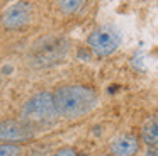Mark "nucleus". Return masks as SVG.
Masks as SVG:
<instances>
[{
  "instance_id": "nucleus-10",
  "label": "nucleus",
  "mask_w": 158,
  "mask_h": 156,
  "mask_svg": "<svg viewBox=\"0 0 158 156\" xmlns=\"http://www.w3.org/2000/svg\"><path fill=\"white\" fill-rule=\"evenodd\" d=\"M49 156H78V153H77V149L72 148V146H63V148L56 149L55 153H51Z\"/></svg>"
},
{
  "instance_id": "nucleus-9",
  "label": "nucleus",
  "mask_w": 158,
  "mask_h": 156,
  "mask_svg": "<svg viewBox=\"0 0 158 156\" xmlns=\"http://www.w3.org/2000/svg\"><path fill=\"white\" fill-rule=\"evenodd\" d=\"M24 153L22 144H14V142H0V156H21Z\"/></svg>"
},
{
  "instance_id": "nucleus-7",
  "label": "nucleus",
  "mask_w": 158,
  "mask_h": 156,
  "mask_svg": "<svg viewBox=\"0 0 158 156\" xmlns=\"http://www.w3.org/2000/svg\"><path fill=\"white\" fill-rule=\"evenodd\" d=\"M139 139L144 146H158V115H153L141 125Z\"/></svg>"
},
{
  "instance_id": "nucleus-1",
  "label": "nucleus",
  "mask_w": 158,
  "mask_h": 156,
  "mask_svg": "<svg viewBox=\"0 0 158 156\" xmlns=\"http://www.w3.org/2000/svg\"><path fill=\"white\" fill-rule=\"evenodd\" d=\"M53 100L58 117L66 121L85 117L99 104L97 92L87 85H63L55 90Z\"/></svg>"
},
{
  "instance_id": "nucleus-12",
  "label": "nucleus",
  "mask_w": 158,
  "mask_h": 156,
  "mask_svg": "<svg viewBox=\"0 0 158 156\" xmlns=\"http://www.w3.org/2000/svg\"><path fill=\"white\" fill-rule=\"evenodd\" d=\"M90 54H92V53H90L89 47H87V51H78V58H82V60H87V61L90 60Z\"/></svg>"
},
{
  "instance_id": "nucleus-5",
  "label": "nucleus",
  "mask_w": 158,
  "mask_h": 156,
  "mask_svg": "<svg viewBox=\"0 0 158 156\" xmlns=\"http://www.w3.org/2000/svg\"><path fill=\"white\" fill-rule=\"evenodd\" d=\"M32 19V5L26 0L12 3L10 7L5 9L2 14V26L7 31H21L26 26H29Z\"/></svg>"
},
{
  "instance_id": "nucleus-6",
  "label": "nucleus",
  "mask_w": 158,
  "mask_h": 156,
  "mask_svg": "<svg viewBox=\"0 0 158 156\" xmlns=\"http://www.w3.org/2000/svg\"><path fill=\"white\" fill-rule=\"evenodd\" d=\"M141 149V139L138 134L126 132L114 138L109 144V153L116 156H136Z\"/></svg>"
},
{
  "instance_id": "nucleus-4",
  "label": "nucleus",
  "mask_w": 158,
  "mask_h": 156,
  "mask_svg": "<svg viewBox=\"0 0 158 156\" xmlns=\"http://www.w3.org/2000/svg\"><path fill=\"white\" fill-rule=\"evenodd\" d=\"M36 131L32 125L21 119H5L0 121V142H14L22 144L34 138Z\"/></svg>"
},
{
  "instance_id": "nucleus-11",
  "label": "nucleus",
  "mask_w": 158,
  "mask_h": 156,
  "mask_svg": "<svg viewBox=\"0 0 158 156\" xmlns=\"http://www.w3.org/2000/svg\"><path fill=\"white\" fill-rule=\"evenodd\" d=\"M144 156H158V146H146Z\"/></svg>"
},
{
  "instance_id": "nucleus-3",
  "label": "nucleus",
  "mask_w": 158,
  "mask_h": 156,
  "mask_svg": "<svg viewBox=\"0 0 158 156\" xmlns=\"http://www.w3.org/2000/svg\"><path fill=\"white\" fill-rule=\"evenodd\" d=\"M121 32L112 26H100L94 29L87 37V46L90 53L99 58H107L114 54L121 46Z\"/></svg>"
},
{
  "instance_id": "nucleus-13",
  "label": "nucleus",
  "mask_w": 158,
  "mask_h": 156,
  "mask_svg": "<svg viewBox=\"0 0 158 156\" xmlns=\"http://www.w3.org/2000/svg\"><path fill=\"white\" fill-rule=\"evenodd\" d=\"M100 156H116V154H112V153H109V151H107V153H102Z\"/></svg>"
},
{
  "instance_id": "nucleus-2",
  "label": "nucleus",
  "mask_w": 158,
  "mask_h": 156,
  "mask_svg": "<svg viewBox=\"0 0 158 156\" xmlns=\"http://www.w3.org/2000/svg\"><path fill=\"white\" fill-rule=\"evenodd\" d=\"M19 119L27 122L34 129H36V125L53 124L58 119L53 93L48 90H43V92L34 93L32 97H29L22 104L21 110H19Z\"/></svg>"
},
{
  "instance_id": "nucleus-8",
  "label": "nucleus",
  "mask_w": 158,
  "mask_h": 156,
  "mask_svg": "<svg viewBox=\"0 0 158 156\" xmlns=\"http://www.w3.org/2000/svg\"><path fill=\"white\" fill-rule=\"evenodd\" d=\"M85 0H58V7L63 14L66 15H72V14L78 12L80 9L83 7Z\"/></svg>"
}]
</instances>
